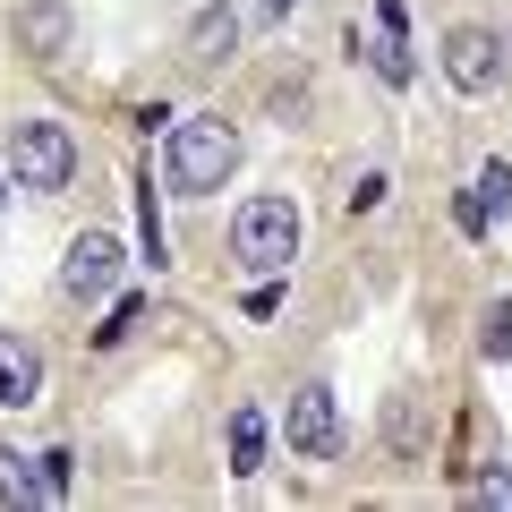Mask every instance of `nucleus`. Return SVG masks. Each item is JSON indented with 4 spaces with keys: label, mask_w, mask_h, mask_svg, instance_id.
<instances>
[{
    "label": "nucleus",
    "mask_w": 512,
    "mask_h": 512,
    "mask_svg": "<svg viewBox=\"0 0 512 512\" xmlns=\"http://www.w3.org/2000/svg\"><path fill=\"white\" fill-rule=\"evenodd\" d=\"M231 171H239V128H231V120L197 111V120L171 128V146H163V180L180 188V197H214Z\"/></svg>",
    "instance_id": "nucleus-1"
},
{
    "label": "nucleus",
    "mask_w": 512,
    "mask_h": 512,
    "mask_svg": "<svg viewBox=\"0 0 512 512\" xmlns=\"http://www.w3.org/2000/svg\"><path fill=\"white\" fill-rule=\"evenodd\" d=\"M231 248H239V265H256V274H282V265L299 256V205L291 197H248L239 222H231Z\"/></svg>",
    "instance_id": "nucleus-2"
},
{
    "label": "nucleus",
    "mask_w": 512,
    "mask_h": 512,
    "mask_svg": "<svg viewBox=\"0 0 512 512\" xmlns=\"http://www.w3.org/2000/svg\"><path fill=\"white\" fill-rule=\"evenodd\" d=\"M9 171H18V188H69L77 137L60 120H18L9 128Z\"/></svg>",
    "instance_id": "nucleus-3"
},
{
    "label": "nucleus",
    "mask_w": 512,
    "mask_h": 512,
    "mask_svg": "<svg viewBox=\"0 0 512 512\" xmlns=\"http://www.w3.org/2000/svg\"><path fill=\"white\" fill-rule=\"evenodd\" d=\"M111 282H120V239H111V231L69 239V256H60V291H69V299H111Z\"/></svg>",
    "instance_id": "nucleus-4"
},
{
    "label": "nucleus",
    "mask_w": 512,
    "mask_h": 512,
    "mask_svg": "<svg viewBox=\"0 0 512 512\" xmlns=\"http://www.w3.org/2000/svg\"><path fill=\"white\" fill-rule=\"evenodd\" d=\"M291 453L299 461H333L342 453V410H333L325 384H299L291 393Z\"/></svg>",
    "instance_id": "nucleus-5"
},
{
    "label": "nucleus",
    "mask_w": 512,
    "mask_h": 512,
    "mask_svg": "<svg viewBox=\"0 0 512 512\" xmlns=\"http://www.w3.org/2000/svg\"><path fill=\"white\" fill-rule=\"evenodd\" d=\"M444 77H453L461 94H487L495 86V35H487V26H453V35H444Z\"/></svg>",
    "instance_id": "nucleus-6"
},
{
    "label": "nucleus",
    "mask_w": 512,
    "mask_h": 512,
    "mask_svg": "<svg viewBox=\"0 0 512 512\" xmlns=\"http://www.w3.org/2000/svg\"><path fill=\"white\" fill-rule=\"evenodd\" d=\"M367 60H376L384 86H410V43H402V0H376V35H367Z\"/></svg>",
    "instance_id": "nucleus-7"
},
{
    "label": "nucleus",
    "mask_w": 512,
    "mask_h": 512,
    "mask_svg": "<svg viewBox=\"0 0 512 512\" xmlns=\"http://www.w3.org/2000/svg\"><path fill=\"white\" fill-rule=\"evenodd\" d=\"M35 393H43V350L9 333V342H0V410H26Z\"/></svg>",
    "instance_id": "nucleus-8"
},
{
    "label": "nucleus",
    "mask_w": 512,
    "mask_h": 512,
    "mask_svg": "<svg viewBox=\"0 0 512 512\" xmlns=\"http://www.w3.org/2000/svg\"><path fill=\"white\" fill-rule=\"evenodd\" d=\"M504 205H512V171L487 163V171H478V188H470V205H461V231H487V214H504Z\"/></svg>",
    "instance_id": "nucleus-9"
},
{
    "label": "nucleus",
    "mask_w": 512,
    "mask_h": 512,
    "mask_svg": "<svg viewBox=\"0 0 512 512\" xmlns=\"http://www.w3.org/2000/svg\"><path fill=\"white\" fill-rule=\"evenodd\" d=\"M0 504H43V453L26 461V453L0 444Z\"/></svg>",
    "instance_id": "nucleus-10"
},
{
    "label": "nucleus",
    "mask_w": 512,
    "mask_h": 512,
    "mask_svg": "<svg viewBox=\"0 0 512 512\" xmlns=\"http://www.w3.org/2000/svg\"><path fill=\"white\" fill-rule=\"evenodd\" d=\"M18 35H26V52H35V60H52L60 43H69V9H52V0H43V9H26Z\"/></svg>",
    "instance_id": "nucleus-11"
},
{
    "label": "nucleus",
    "mask_w": 512,
    "mask_h": 512,
    "mask_svg": "<svg viewBox=\"0 0 512 512\" xmlns=\"http://www.w3.org/2000/svg\"><path fill=\"white\" fill-rule=\"evenodd\" d=\"M231 35H239V26H231V9H214V18H197V35H188V60H197V69H214V60L231 52Z\"/></svg>",
    "instance_id": "nucleus-12"
},
{
    "label": "nucleus",
    "mask_w": 512,
    "mask_h": 512,
    "mask_svg": "<svg viewBox=\"0 0 512 512\" xmlns=\"http://www.w3.org/2000/svg\"><path fill=\"white\" fill-rule=\"evenodd\" d=\"M231 470L239 478L265 470V419H256V410H239V419H231Z\"/></svg>",
    "instance_id": "nucleus-13"
},
{
    "label": "nucleus",
    "mask_w": 512,
    "mask_h": 512,
    "mask_svg": "<svg viewBox=\"0 0 512 512\" xmlns=\"http://www.w3.org/2000/svg\"><path fill=\"white\" fill-rule=\"evenodd\" d=\"M478 350H487V359H512V308H487V325H478Z\"/></svg>",
    "instance_id": "nucleus-14"
},
{
    "label": "nucleus",
    "mask_w": 512,
    "mask_h": 512,
    "mask_svg": "<svg viewBox=\"0 0 512 512\" xmlns=\"http://www.w3.org/2000/svg\"><path fill=\"white\" fill-rule=\"evenodd\" d=\"M478 504H504V512H512V470H487V478H478Z\"/></svg>",
    "instance_id": "nucleus-15"
},
{
    "label": "nucleus",
    "mask_w": 512,
    "mask_h": 512,
    "mask_svg": "<svg viewBox=\"0 0 512 512\" xmlns=\"http://www.w3.org/2000/svg\"><path fill=\"white\" fill-rule=\"evenodd\" d=\"M265 9H274V18H291V0H265Z\"/></svg>",
    "instance_id": "nucleus-16"
},
{
    "label": "nucleus",
    "mask_w": 512,
    "mask_h": 512,
    "mask_svg": "<svg viewBox=\"0 0 512 512\" xmlns=\"http://www.w3.org/2000/svg\"><path fill=\"white\" fill-rule=\"evenodd\" d=\"M0 205H9V180H0Z\"/></svg>",
    "instance_id": "nucleus-17"
}]
</instances>
